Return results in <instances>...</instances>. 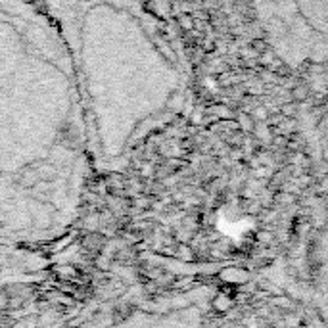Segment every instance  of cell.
<instances>
[{
  "label": "cell",
  "instance_id": "cell-1",
  "mask_svg": "<svg viewBox=\"0 0 328 328\" xmlns=\"http://www.w3.org/2000/svg\"><path fill=\"white\" fill-rule=\"evenodd\" d=\"M50 8L69 48L86 142L98 163L115 165L182 111L186 60L158 19L131 0H58Z\"/></svg>",
  "mask_w": 328,
  "mask_h": 328
},
{
  "label": "cell",
  "instance_id": "cell-2",
  "mask_svg": "<svg viewBox=\"0 0 328 328\" xmlns=\"http://www.w3.org/2000/svg\"><path fill=\"white\" fill-rule=\"evenodd\" d=\"M269 46L290 67L328 61V0H252Z\"/></svg>",
  "mask_w": 328,
  "mask_h": 328
}]
</instances>
